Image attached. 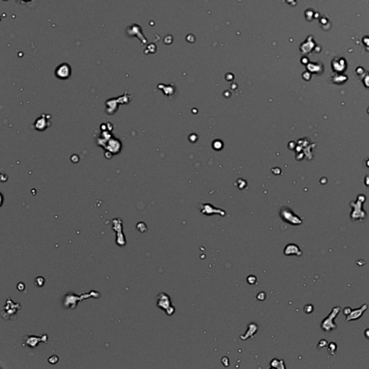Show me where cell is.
I'll return each instance as SVG.
<instances>
[{"label":"cell","instance_id":"obj_13","mask_svg":"<svg viewBox=\"0 0 369 369\" xmlns=\"http://www.w3.org/2000/svg\"><path fill=\"white\" fill-rule=\"evenodd\" d=\"M304 311L307 313H311L313 311V307H312V305H307L304 308Z\"/></svg>","mask_w":369,"mask_h":369},{"label":"cell","instance_id":"obj_16","mask_svg":"<svg viewBox=\"0 0 369 369\" xmlns=\"http://www.w3.org/2000/svg\"><path fill=\"white\" fill-rule=\"evenodd\" d=\"M365 336L367 337V338L369 339V329H367L365 331Z\"/></svg>","mask_w":369,"mask_h":369},{"label":"cell","instance_id":"obj_3","mask_svg":"<svg viewBox=\"0 0 369 369\" xmlns=\"http://www.w3.org/2000/svg\"><path fill=\"white\" fill-rule=\"evenodd\" d=\"M47 343L48 342V335L47 334H43L41 337H37V336L33 335H28L25 337V343L22 344V345H26L30 348H35L38 346V343Z\"/></svg>","mask_w":369,"mask_h":369},{"label":"cell","instance_id":"obj_14","mask_svg":"<svg viewBox=\"0 0 369 369\" xmlns=\"http://www.w3.org/2000/svg\"><path fill=\"white\" fill-rule=\"evenodd\" d=\"M351 311H352V309H351L350 308L346 307L345 308L344 310H343V314H344L345 315H346V316H348V315H349L350 314Z\"/></svg>","mask_w":369,"mask_h":369},{"label":"cell","instance_id":"obj_11","mask_svg":"<svg viewBox=\"0 0 369 369\" xmlns=\"http://www.w3.org/2000/svg\"><path fill=\"white\" fill-rule=\"evenodd\" d=\"M58 361H59V357L56 355H52L48 358V362L51 364H56Z\"/></svg>","mask_w":369,"mask_h":369},{"label":"cell","instance_id":"obj_6","mask_svg":"<svg viewBox=\"0 0 369 369\" xmlns=\"http://www.w3.org/2000/svg\"><path fill=\"white\" fill-rule=\"evenodd\" d=\"M284 254L285 255H288V256H289V255L301 256L302 255V252H301L300 248L296 244H289L285 247Z\"/></svg>","mask_w":369,"mask_h":369},{"label":"cell","instance_id":"obj_9","mask_svg":"<svg viewBox=\"0 0 369 369\" xmlns=\"http://www.w3.org/2000/svg\"><path fill=\"white\" fill-rule=\"evenodd\" d=\"M337 345L334 343H330L328 345V351L332 355H335V352L337 350Z\"/></svg>","mask_w":369,"mask_h":369},{"label":"cell","instance_id":"obj_8","mask_svg":"<svg viewBox=\"0 0 369 369\" xmlns=\"http://www.w3.org/2000/svg\"><path fill=\"white\" fill-rule=\"evenodd\" d=\"M277 365H278V368H285L286 366H285V364H284V361L283 360H278V359H273V361H271L270 363V366H271V368H277Z\"/></svg>","mask_w":369,"mask_h":369},{"label":"cell","instance_id":"obj_5","mask_svg":"<svg viewBox=\"0 0 369 369\" xmlns=\"http://www.w3.org/2000/svg\"><path fill=\"white\" fill-rule=\"evenodd\" d=\"M367 309H368V305H367L366 304H363V305L361 306V307H360L359 309H354V310H352L351 311L350 314L347 316L346 321H347V322H350V321H354V320H357V319H360Z\"/></svg>","mask_w":369,"mask_h":369},{"label":"cell","instance_id":"obj_12","mask_svg":"<svg viewBox=\"0 0 369 369\" xmlns=\"http://www.w3.org/2000/svg\"><path fill=\"white\" fill-rule=\"evenodd\" d=\"M327 345H328V343H327V341L326 340H321L320 341H319V344H318L317 348L319 349H320L321 348L326 347V346Z\"/></svg>","mask_w":369,"mask_h":369},{"label":"cell","instance_id":"obj_1","mask_svg":"<svg viewBox=\"0 0 369 369\" xmlns=\"http://www.w3.org/2000/svg\"><path fill=\"white\" fill-rule=\"evenodd\" d=\"M157 307L166 312L167 315H172L174 313V308L172 307L170 297L166 293H160L156 296Z\"/></svg>","mask_w":369,"mask_h":369},{"label":"cell","instance_id":"obj_4","mask_svg":"<svg viewBox=\"0 0 369 369\" xmlns=\"http://www.w3.org/2000/svg\"><path fill=\"white\" fill-rule=\"evenodd\" d=\"M56 75L58 78L61 80H66L68 79L71 75V68L69 64H62L56 68Z\"/></svg>","mask_w":369,"mask_h":369},{"label":"cell","instance_id":"obj_2","mask_svg":"<svg viewBox=\"0 0 369 369\" xmlns=\"http://www.w3.org/2000/svg\"><path fill=\"white\" fill-rule=\"evenodd\" d=\"M340 312V308L339 307H335L332 309L331 313L322 321V330L326 332H330L333 330L337 329V325L334 322L336 316L338 315L339 312Z\"/></svg>","mask_w":369,"mask_h":369},{"label":"cell","instance_id":"obj_7","mask_svg":"<svg viewBox=\"0 0 369 369\" xmlns=\"http://www.w3.org/2000/svg\"><path fill=\"white\" fill-rule=\"evenodd\" d=\"M250 325H251V330H250V327H249V326L248 325L247 332H246V334H244V337H242V340H245V339H247L248 337H250V334H252V335H253V334H255V333L257 331H258V325H256V324L251 323Z\"/></svg>","mask_w":369,"mask_h":369},{"label":"cell","instance_id":"obj_15","mask_svg":"<svg viewBox=\"0 0 369 369\" xmlns=\"http://www.w3.org/2000/svg\"><path fill=\"white\" fill-rule=\"evenodd\" d=\"M17 290H18V291H23V290L25 289V284H24V283H22V282H20V283H19L18 285H17Z\"/></svg>","mask_w":369,"mask_h":369},{"label":"cell","instance_id":"obj_10","mask_svg":"<svg viewBox=\"0 0 369 369\" xmlns=\"http://www.w3.org/2000/svg\"><path fill=\"white\" fill-rule=\"evenodd\" d=\"M34 283H35V284L38 287H42V286L44 285V283H45L44 278H43L42 276H38V277L35 278Z\"/></svg>","mask_w":369,"mask_h":369}]
</instances>
